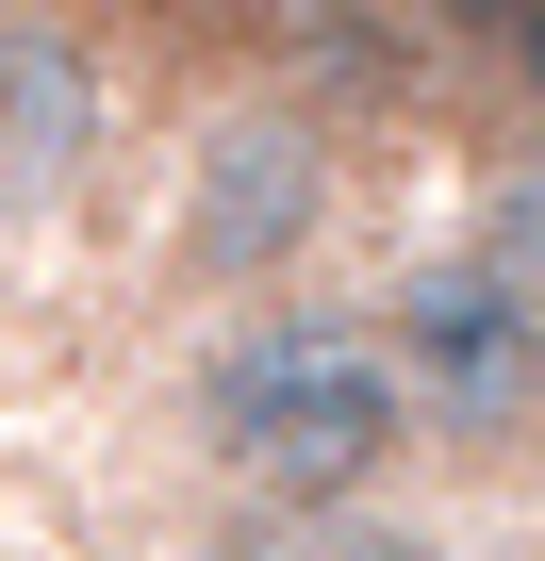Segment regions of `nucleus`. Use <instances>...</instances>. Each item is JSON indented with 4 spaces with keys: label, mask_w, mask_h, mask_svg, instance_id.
<instances>
[{
    "label": "nucleus",
    "mask_w": 545,
    "mask_h": 561,
    "mask_svg": "<svg viewBox=\"0 0 545 561\" xmlns=\"http://www.w3.org/2000/svg\"><path fill=\"white\" fill-rule=\"evenodd\" d=\"M83 149H100V67L50 18H0V165L18 182H83Z\"/></svg>",
    "instance_id": "nucleus-4"
},
{
    "label": "nucleus",
    "mask_w": 545,
    "mask_h": 561,
    "mask_svg": "<svg viewBox=\"0 0 545 561\" xmlns=\"http://www.w3.org/2000/svg\"><path fill=\"white\" fill-rule=\"evenodd\" d=\"M182 430L231 495H381L430 430H413V380L381 347V314H315V298H248L198 380H182Z\"/></svg>",
    "instance_id": "nucleus-1"
},
{
    "label": "nucleus",
    "mask_w": 545,
    "mask_h": 561,
    "mask_svg": "<svg viewBox=\"0 0 545 561\" xmlns=\"http://www.w3.org/2000/svg\"><path fill=\"white\" fill-rule=\"evenodd\" d=\"M198 561H446V528H413L381 495H248Z\"/></svg>",
    "instance_id": "nucleus-5"
},
{
    "label": "nucleus",
    "mask_w": 545,
    "mask_h": 561,
    "mask_svg": "<svg viewBox=\"0 0 545 561\" xmlns=\"http://www.w3.org/2000/svg\"><path fill=\"white\" fill-rule=\"evenodd\" d=\"M496 83H512V100H529V133H545V0H529V18L496 34Z\"/></svg>",
    "instance_id": "nucleus-6"
},
{
    "label": "nucleus",
    "mask_w": 545,
    "mask_h": 561,
    "mask_svg": "<svg viewBox=\"0 0 545 561\" xmlns=\"http://www.w3.org/2000/svg\"><path fill=\"white\" fill-rule=\"evenodd\" d=\"M331 231V116L315 100H231L198 116L182 182H166V280L182 298H282Z\"/></svg>",
    "instance_id": "nucleus-3"
},
{
    "label": "nucleus",
    "mask_w": 545,
    "mask_h": 561,
    "mask_svg": "<svg viewBox=\"0 0 545 561\" xmlns=\"http://www.w3.org/2000/svg\"><path fill=\"white\" fill-rule=\"evenodd\" d=\"M381 347H397L430 446L496 462V446L545 430V280H529L496 231H479V248H430V264L381 280Z\"/></svg>",
    "instance_id": "nucleus-2"
}]
</instances>
